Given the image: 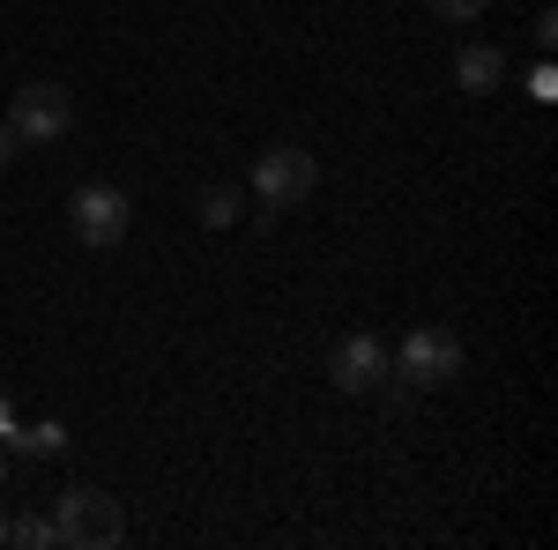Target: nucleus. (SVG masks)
Listing matches in <instances>:
<instances>
[{
  "mask_svg": "<svg viewBox=\"0 0 558 550\" xmlns=\"http://www.w3.org/2000/svg\"><path fill=\"white\" fill-rule=\"evenodd\" d=\"M8 543L15 550H52L60 528H52V513H23V521H8Z\"/></svg>",
  "mask_w": 558,
  "mask_h": 550,
  "instance_id": "nucleus-8",
  "label": "nucleus"
},
{
  "mask_svg": "<svg viewBox=\"0 0 558 550\" xmlns=\"http://www.w3.org/2000/svg\"><path fill=\"white\" fill-rule=\"evenodd\" d=\"M454 83L470 89V97H492V89L507 83V52L499 45H462L454 52Z\"/></svg>",
  "mask_w": 558,
  "mask_h": 550,
  "instance_id": "nucleus-7",
  "label": "nucleus"
},
{
  "mask_svg": "<svg viewBox=\"0 0 558 550\" xmlns=\"http://www.w3.org/2000/svg\"><path fill=\"white\" fill-rule=\"evenodd\" d=\"M0 484H8V454H0Z\"/></svg>",
  "mask_w": 558,
  "mask_h": 550,
  "instance_id": "nucleus-13",
  "label": "nucleus"
},
{
  "mask_svg": "<svg viewBox=\"0 0 558 550\" xmlns=\"http://www.w3.org/2000/svg\"><path fill=\"white\" fill-rule=\"evenodd\" d=\"M0 543H8V521H0Z\"/></svg>",
  "mask_w": 558,
  "mask_h": 550,
  "instance_id": "nucleus-14",
  "label": "nucleus"
},
{
  "mask_svg": "<svg viewBox=\"0 0 558 550\" xmlns=\"http://www.w3.org/2000/svg\"><path fill=\"white\" fill-rule=\"evenodd\" d=\"M52 528H60V543L68 550H105L120 543V499L112 491H97V484H75V491H60L52 499Z\"/></svg>",
  "mask_w": 558,
  "mask_h": 550,
  "instance_id": "nucleus-1",
  "label": "nucleus"
},
{
  "mask_svg": "<svg viewBox=\"0 0 558 550\" xmlns=\"http://www.w3.org/2000/svg\"><path fill=\"white\" fill-rule=\"evenodd\" d=\"M68 223H75V239L83 246H120L134 223V201L120 194V186H105V179H89V186H75V201H68Z\"/></svg>",
  "mask_w": 558,
  "mask_h": 550,
  "instance_id": "nucleus-5",
  "label": "nucleus"
},
{
  "mask_svg": "<svg viewBox=\"0 0 558 550\" xmlns=\"http://www.w3.org/2000/svg\"><path fill=\"white\" fill-rule=\"evenodd\" d=\"M68 439H60V424H31V431H15V454H60Z\"/></svg>",
  "mask_w": 558,
  "mask_h": 550,
  "instance_id": "nucleus-10",
  "label": "nucleus"
},
{
  "mask_svg": "<svg viewBox=\"0 0 558 550\" xmlns=\"http://www.w3.org/2000/svg\"><path fill=\"white\" fill-rule=\"evenodd\" d=\"M313 186H320V157L299 142H276L254 157V201H268V209H299V201H313Z\"/></svg>",
  "mask_w": 558,
  "mask_h": 550,
  "instance_id": "nucleus-3",
  "label": "nucleus"
},
{
  "mask_svg": "<svg viewBox=\"0 0 558 550\" xmlns=\"http://www.w3.org/2000/svg\"><path fill=\"white\" fill-rule=\"evenodd\" d=\"M8 127L23 149H45V142H68L75 127V89L68 83H23L8 97Z\"/></svg>",
  "mask_w": 558,
  "mask_h": 550,
  "instance_id": "nucleus-2",
  "label": "nucleus"
},
{
  "mask_svg": "<svg viewBox=\"0 0 558 550\" xmlns=\"http://www.w3.org/2000/svg\"><path fill=\"white\" fill-rule=\"evenodd\" d=\"M328 380L343 387V394H373L380 380H395V365H387V342L373 328H357V335L336 342V357H328Z\"/></svg>",
  "mask_w": 558,
  "mask_h": 550,
  "instance_id": "nucleus-6",
  "label": "nucleus"
},
{
  "mask_svg": "<svg viewBox=\"0 0 558 550\" xmlns=\"http://www.w3.org/2000/svg\"><path fill=\"white\" fill-rule=\"evenodd\" d=\"M15 149H23V142H15V127H8V120H0V171L15 164Z\"/></svg>",
  "mask_w": 558,
  "mask_h": 550,
  "instance_id": "nucleus-12",
  "label": "nucleus"
},
{
  "mask_svg": "<svg viewBox=\"0 0 558 550\" xmlns=\"http://www.w3.org/2000/svg\"><path fill=\"white\" fill-rule=\"evenodd\" d=\"M387 365L402 372V387H417V394H432V387H447L454 372H462V342L447 335V328H410V335L387 350Z\"/></svg>",
  "mask_w": 558,
  "mask_h": 550,
  "instance_id": "nucleus-4",
  "label": "nucleus"
},
{
  "mask_svg": "<svg viewBox=\"0 0 558 550\" xmlns=\"http://www.w3.org/2000/svg\"><path fill=\"white\" fill-rule=\"evenodd\" d=\"M425 8L439 15V23H476V15H484L492 0H425Z\"/></svg>",
  "mask_w": 558,
  "mask_h": 550,
  "instance_id": "nucleus-11",
  "label": "nucleus"
},
{
  "mask_svg": "<svg viewBox=\"0 0 558 550\" xmlns=\"http://www.w3.org/2000/svg\"><path fill=\"white\" fill-rule=\"evenodd\" d=\"M194 216H202L209 231H223V223H239V194H231V186H209V194L194 201Z\"/></svg>",
  "mask_w": 558,
  "mask_h": 550,
  "instance_id": "nucleus-9",
  "label": "nucleus"
}]
</instances>
